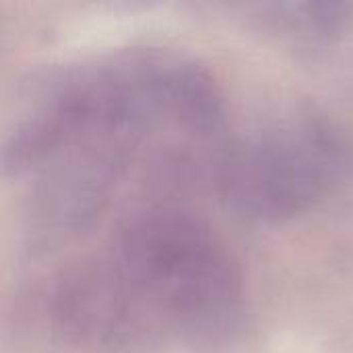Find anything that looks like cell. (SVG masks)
<instances>
[{"label":"cell","instance_id":"1","mask_svg":"<svg viewBox=\"0 0 353 353\" xmlns=\"http://www.w3.org/2000/svg\"><path fill=\"white\" fill-rule=\"evenodd\" d=\"M225 99L199 64L132 54L87 66L19 122L4 163L31 180L43 234L89 230L134 188L217 184L232 149Z\"/></svg>","mask_w":353,"mask_h":353},{"label":"cell","instance_id":"3","mask_svg":"<svg viewBox=\"0 0 353 353\" xmlns=\"http://www.w3.org/2000/svg\"><path fill=\"white\" fill-rule=\"evenodd\" d=\"M343 168L345 151L329 124L288 116L232 143L219 188L240 213L283 221L316 205Z\"/></svg>","mask_w":353,"mask_h":353},{"label":"cell","instance_id":"2","mask_svg":"<svg viewBox=\"0 0 353 353\" xmlns=\"http://www.w3.org/2000/svg\"><path fill=\"white\" fill-rule=\"evenodd\" d=\"M240 267L209 223L174 205L122 217L52 283L48 314L70 341L110 353L215 347L242 325Z\"/></svg>","mask_w":353,"mask_h":353}]
</instances>
